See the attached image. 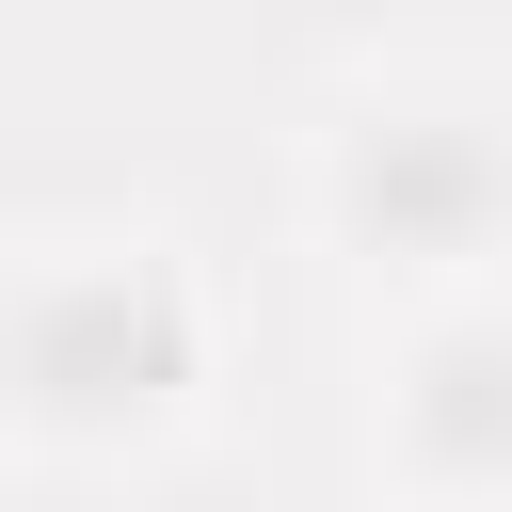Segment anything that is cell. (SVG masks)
Returning a JSON list of instances; mask_svg holds the SVG:
<instances>
[{"instance_id":"6da1fadb","label":"cell","mask_w":512,"mask_h":512,"mask_svg":"<svg viewBox=\"0 0 512 512\" xmlns=\"http://www.w3.org/2000/svg\"><path fill=\"white\" fill-rule=\"evenodd\" d=\"M224 400V272L160 208H96L0 256V448L160 464Z\"/></svg>"},{"instance_id":"7a4b0ae2","label":"cell","mask_w":512,"mask_h":512,"mask_svg":"<svg viewBox=\"0 0 512 512\" xmlns=\"http://www.w3.org/2000/svg\"><path fill=\"white\" fill-rule=\"evenodd\" d=\"M304 240L384 304L512 288V96L480 80H336L304 128Z\"/></svg>"},{"instance_id":"3957f363","label":"cell","mask_w":512,"mask_h":512,"mask_svg":"<svg viewBox=\"0 0 512 512\" xmlns=\"http://www.w3.org/2000/svg\"><path fill=\"white\" fill-rule=\"evenodd\" d=\"M368 480L400 512H512V288L400 304L368 368Z\"/></svg>"}]
</instances>
